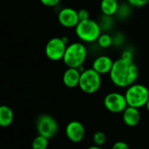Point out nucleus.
I'll return each mask as SVG.
<instances>
[{
    "instance_id": "obj_15",
    "label": "nucleus",
    "mask_w": 149,
    "mask_h": 149,
    "mask_svg": "<svg viewBox=\"0 0 149 149\" xmlns=\"http://www.w3.org/2000/svg\"><path fill=\"white\" fill-rule=\"evenodd\" d=\"M119 9L118 0H101L100 10L102 13L106 16L114 15Z\"/></svg>"
},
{
    "instance_id": "obj_9",
    "label": "nucleus",
    "mask_w": 149,
    "mask_h": 149,
    "mask_svg": "<svg viewBox=\"0 0 149 149\" xmlns=\"http://www.w3.org/2000/svg\"><path fill=\"white\" fill-rule=\"evenodd\" d=\"M59 24L65 28H75L79 23L78 11L73 8H63L58 15Z\"/></svg>"
},
{
    "instance_id": "obj_8",
    "label": "nucleus",
    "mask_w": 149,
    "mask_h": 149,
    "mask_svg": "<svg viewBox=\"0 0 149 149\" xmlns=\"http://www.w3.org/2000/svg\"><path fill=\"white\" fill-rule=\"evenodd\" d=\"M105 107L111 113H121L128 107L126 96L120 93H110L104 99Z\"/></svg>"
},
{
    "instance_id": "obj_2",
    "label": "nucleus",
    "mask_w": 149,
    "mask_h": 149,
    "mask_svg": "<svg viewBox=\"0 0 149 149\" xmlns=\"http://www.w3.org/2000/svg\"><path fill=\"white\" fill-rule=\"evenodd\" d=\"M87 52L86 46L79 42H74L67 45L63 61L67 67L79 68L86 59Z\"/></svg>"
},
{
    "instance_id": "obj_7",
    "label": "nucleus",
    "mask_w": 149,
    "mask_h": 149,
    "mask_svg": "<svg viewBox=\"0 0 149 149\" xmlns=\"http://www.w3.org/2000/svg\"><path fill=\"white\" fill-rule=\"evenodd\" d=\"M37 130L38 135L45 136L48 139L55 136L58 131V125L56 120L48 114L40 115L37 120Z\"/></svg>"
},
{
    "instance_id": "obj_6",
    "label": "nucleus",
    "mask_w": 149,
    "mask_h": 149,
    "mask_svg": "<svg viewBox=\"0 0 149 149\" xmlns=\"http://www.w3.org/2000/svg\"><path fill=\"white\" fill-rule=\"evenodd\" d=\"M66 42L61 38H51L45 48V56L52 61H58L63 59L66 51Z\"/></svg>"
},
{
    "instance_id": "obj_16",
    "label": "nucleus",
    "mask_w": 149,
    "mask_h": 149,
    "mask_svg": "<svg viewBox=\"0 0 149 149\" xmlns=\"http://www.w3.org/2000/svg\"><path fill=\"white\" fill-rule=\"evenodd\" d=\"M48 138L38 135L37 136L31 143V148L32 149H46L48 147Z\"/></svg>"
},
{
    "instance_id": "obj_12",
    "label": "nucleus",
    "mask_w": 149,
    "mask_h": 149,
    "mask_svg": "<svg viewBox=\"0 0 149 149\" xmlns=\"http://www.w3.org/2000/svg\"><path fill=\"white\" fill-rule=\"evenodd\" d=\"M81 72L78 68L68 67L63 74V82L65 86L69 88H74L79 86Z\"/></svg>"
},
{
    "instance_id": "obj_23",
    "label": "nucleus",
    "mask_w": 149,
    "mask_h": 149,
    "mask_svg": "<svg viewBox=\"0 0 149 149\" xmlns=\"http://www.w3.org/2000/svg\"><path fill=\"white\" fill-rule=\"evenodd\" d=\"M87 149H102L100 147H99V146H92V147H90V148H88Z\"/></svg>"
},
{
    "instance_id": "obj_17",
    "label": "nucleus",
    "mask_w": 149,
    "mask_h": 149,
    "mask_svg": "<svg viewBox=\"0 0 149 149\" xmlns=\"http://www.w3.org/2000/svg\"><path fill=\"white\" fill-rule=\"evenodd\" d=\"M98 45L101 47V48H107L112 45V37L107 34V33H101L100 36L99 37L98 40Z\"/></svg>"
},
{
    "instance_id": "obj_4",
    "label": "nucleus",
    "mask_w": 149,
    "mask_h": 149,
    "mask_svg": "<svg viewBox=\"0 0 149 149\" xmlns=\"http://www.w3.org/2000/svg\"><path fill=\"white\" fill-rule=\"evenodd\" d=\"M125 96L128 107L140 108L148 102L149 90L144 85L134 83L127 87Z\"/></svg>"
},
{
    "instance_id": "obj_11",
    "label": "nucleus",
    "mask_w": 149,
    "mask_h": 149,
    "mask_svg": "<svg viewBox=\"0 0 149 149\" xmlns=\"http://www.w3.org/2000/svg\"><path fill=\"white\" fill-rule=\"evenodd\" d=\"M113 59L108 57V56H100L96 58L93 63V68L99 72L100 75L101 74H106V73H110L113 65Z\"/></svg>"
},
{
    "instance_id": "obj_22",
    "label": "nucleus",
    "mask_w": 149,
    "mask_h": 149,
    "mask_svg": "<svg viewBox=\"0 0 149 149\" xmlns=\"http://www.w3.org/2000/svg\"><path fill=\"white\" fill-rule=\"evenodd\" d=\"M112 149H129L128 145L123 141H117L113 144Z\"/></svg>"
},
{
    "instance_id": "obj_19",
    "label": "nucleus",
    "mask_w": 149,
    "mask_h": 149,
    "mask_svg": "<svg viewBox=\"0 0 149 149\" xmlns=\"http://www.w3.org/2000/svg\"><path fill=\"white\" fill-rule=\"evenodd\" d=\"M127 1L132 6L137 7V8L145 6L149 2V0H127Z\"/></svg>"
},
{
    "instance_id": "obj_3",
    "label": "nucleus",
    "mask_w": 149,
    "mask_h": 149,
    "mask_svg": "<svg viewBox=\"0 0 149 149\" xmlns=\"http://www.w3.org/2000/svg\"><path fill=\"white\" fill-rule=\"evenodd\" d=\"M75 33L78 38L86 43H93L98 40L101 34V30L99 24L93 19L79 21L75 27Z\"/></svg>"
},
{
    "instance_id": "obj_10",
    "label": "nucleus",
    "mask_w": 149,
    "mask_h": 149,
    "mask_svg": "<svg viewBox=\"0 0 149 149\" xmlns=\"http://www.w3.org/2000/svg\"><path fill=\"white\" fill-rule=\"evenodd\" d=\"M86 134V129L83 124L79 121H71L67 124L65 127V134L67 138L72 142H79L81 141Z\"/></svg>"
},
{
    "instance_id": "obj_21",
    "label": "nucleus",
    "mask_w": 149,
    "mask_h": 149,
    "mask_svg": "<svg viewBox=\"0 0 149 149\" xmlns=\"http://www.w3.org/2000/svg\"><path fill=\"white\" fill-rule=\"evenodd\" d=\"M39 1L41 2L42 4H44L45 6H48V7L56 6L60 2V0H39Z\"/></svg>"
},
{
    "instance_id": "obj_1",
    "label": "nucleus",
    "mask_w": 149,
    "mask_h": 149,
    "mask_svg": "<svg viewBox=\"0 0 149 149\" xmlns=\"http://www.w3.org/2000/svg\"><path fill=\"white\" fill-rule=\"evenodd\" d=\"M111 81L119 87H129L138 79L139 69L133 59L121 57L113 62L109 73Z\"/></svg>"
},
{
    "instance_id": "obj_20",
    "label": "nucleus",
    "mask_w": 149,
    "mask_h": 149,
    "mask_svg": "<svg viewBox=\"0 0 149 149\" xmlns=\"http://www.w3.org/2000/svg\"><path fill=\"white\" fill-rule=\"evenodd\" d=\"M78 15H79V21H84V20H87L90 18L89 12L86 9H81V10H78Z\"/></svg>"
},
{
    "instance_id": "obj_18",
    "label": "nucleus",
    "mask_w": 149,
    "mask_h": 149,
    "mask_svg": "<svg viewBox=\"0 0 149 149\" xmlns=\"http://www.w3.org/2000/svg\"><path fill=\"white\" fill-rule=\"evenodd\" d=\"M107 141V136L104 133L102 132H97L93 135V142L96 146H102L106 143Z\"/></svg>"
},
{
    "instance_id": "obj_14",
    "label": "nucleus",
    "mask_w": 149,
    "mask_h": 149,
    "mask_svg": "<svg viewBox=\"0 0 149 149\" xmlns=\"http://www.w3.org/2000/svg\"><path fill=\"white\" fill-rule=\"evenodd\" d=\"M14 119V113L11 108L7 106L0 107V126L3 127H9Z\"/></svg>"
},
{
    "instance_id": "obj_5",
    "label": "nucleus",
    "mask_w": 149,
    "mask_h": 149,
    "mask_svg": "<svg viewBox=\"0 0 149 149\" xmlns=\"http://www.w3.org/2000/svg\"><path fill=\"white\" fill-rule=\"evenodd\" d=\"M101 86V77L93 68L86 69L81 72L79 86L86 93L92 94L96 93Z\"/></svg>"
},
{
    "instance_id": "obj_25",
    "label": "nucleus",
    "mask_w": 149,
    "mask_h": 149,
    "mask_svg": "<svg viewBox=\"0 0 149 149\" xmlns=\"http://www.w3.org/2000/svg\"><path fill=\"white\" fill-rule=\"evenodd\" d=\"M118 1H120V0H118Z\"/></svg>"
},
{
    "instance_id": "obj_24",
    "label": "nucleus",
    "mask_w": 149,
    "mask_h": 149,
    "mask_svg": "<svg viewBox=\"0 0 149 149\" xmlns=\"http://www.w3.org/2000/svg\"><path fill=\"white\" fill-rule=\"evenodd\" d=\"M146 106H147V108H148V112H149V100H148V102L147 103V105H146Z\"/></svg>"
},
{
    "instance_id": "obj_13",
    "label": "nucleus",
    "mask_w": 149,
    "mask_h": 149,
    "mask_svg": "<svg viewBox=\"0 0 149 149\" xmlns=\"http://www.w3.org/2000/svg\"><path fill=\"white\" fill-rule=\"evenodd\" d=\"M123 121L128 127H135L141 120V113L139 108L127 107L123 112Z\"/></svg>"
}]
</instances>
